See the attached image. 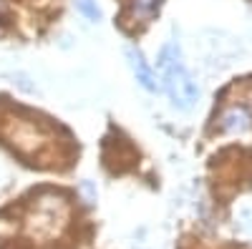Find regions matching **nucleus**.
I'll return each instance as SVG.
<instances>
[{"instance_id":"nucleus-1","label":"nucleus","mask_w":252,"mask_h":249,"mask_svg":"<svg viewBox=\"0 0 252 249\" xmlns=\"http://www.w3.org/2000/svg\"><path fill=\"white\" fill-rule=\"evenodd\" d=\"M159 71H161V86H164L166 96L172 98V103L179 111H189L199 101V86L184 66L177 40H169V43L161 48Z\"/></svg>"},{"instance_id":"nucleus-2","label":"nucleus","mask_w":252,"mask_h":249,"mask_svg":"<svg viewBox=\"0 0 252 249\" xmlns=\"http://www.w3.org/2000/svg\"><path fill=\"white\" fill-rule=\"evenodd\" d=\"M126 58H129L131 63V71L136 76V81L141 83V86L146 91H157V73L152 71V66L144 60V55L136 51V48H126Z\"/></svg>"},{"instance_id":"nucleus-3","label":"nucleus","mask_w":252,"mask_h":249,"mask_svg":"<svg viewBox=\"0 0 252 249\" xmlns=\"http://www.w3.org/2000/svg\"><path fill=\"white\" fill-rule=\"evenodd\" d=\"M220 126L224 131H247L252 126V113L242 106H235V109L224 111V116L220 118Z\"/></svg>"},{"instance_id":"nucleus-4","label":"nucleus","mask_w":252,"mask_h":249,"mask_svg":"<svg viewBox=\"0 0 252 249\" xmlns=\"http://www.w3.org/2000/svg\"><path fill=\"white\" fill-rule=\"evenodd\" d=\"M159 5V0H134V15L144 18V15H152Z\"/></svg>"},{"instance_id":"nucleus-5","label":"nucleus","mask_w":252,"mask_h":249,"mask_svg":"<svg viewBox=\"0 0 252 249\" xmlns=\"http://www.w3.org/2000/svg\"><path fill=\"white\" fill-rule=\"evenodd\" d=\"M78 10L83 13V15H86L89 20H98L101 18V10H98V5L96 3H91V0H78Z\"/></svg>"}]
</instances>
